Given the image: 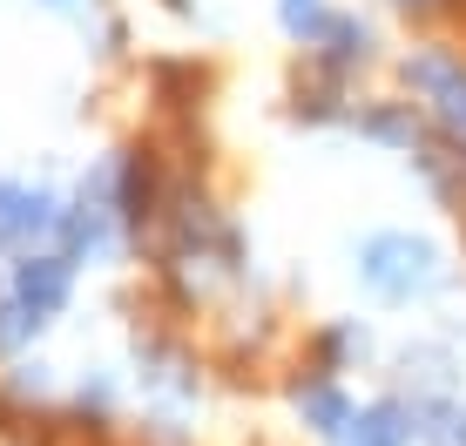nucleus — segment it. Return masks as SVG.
Listing matches in <instances>:
<instances>
[{
    "label": "nucleus",
    "instance_id": "obj_3",
    "mask_svg": "<svg viewBox=\"0 0 466 446\" xmlns=\"http://www.w3.org/2000/svg\"><path fill=\"white\" fill-rule=\"evenodd\" d=\"M47 223H55V197L47 189L0 183V237H27V230H47Z\"/></svg>",
    "mask_w": 466,
    "mask_h": 446
},
{
    "label": "nucleus",
    "instance_id": "obj_5",
    "mask_svg": "<svg viewBox=\"0 0 466 446\" xmlns=\"http://www.w3.org/2000/svg\"><path fill=\"white\" fill-rule=\"evenodd\" d=\"M351 433H359V446H406L412 426H406L399 406H365L359 420H351Z\"/></svg>",
    "mask_w": 466,
    "mask_h": 446
},
{
    "label": "nucleus",
    "instance_id": "obj_8",
    "mask_svg": "<svg viewBox=\"0 0 466 446\" xmlns=\"http://www.w3.org/2000/svg\"><path fill=\"white\" fill-rule=\"evenodd\" d=\"M284 27H291V35H325V14H318V0H284Z\"/></svg>",
    "mask_w": 466,
    "mask_h": 446
},
{
    "label": "nucleus",
    "instance_id": "obj_1",
    "mask_svg": "<svg viewBox=\"0 0 466 446\" xmlns=\"http://www.w3.org/2000/svg\"><path fill=\"white\" fill-rule=\"evenodd\" d=\"M359 278H365V291H379V298H412L432 278V250L412 244V237H372V244L359 250Z\"/></svg>",
    "mask_w": 466,
    "mask_h": 446
},
{
    "label": "nucleus",
    "instance_id": "obj_2",
    "mask_svg": "<svg viewBox=\"0 0 466 446\" xmlns=\"http://www.w3.org/2000/svg\"><path fill=\"white\" fill-rule=\"evenodd\" d=\"M14 291H21L27 311H61V298H68V264L61 258H27L21 270H14Z\"/></svg>",
    "mask_w": 466,
    "mask_h": 446
},
{
    "label": "nucleus",
    "instance_id": "obj_4",
    "mask_svg": "<svg viewBox=\"0 0 466 446\" xmlns=\"http://www.w3.org/2000/svg\"><path fill=\"white\" fill-rule=\"evenodd\" d=\"M406 75L420 88H432V102H440V116L453 122V129H466V75H453L446 61H412Z\"/></svg>",
    "mask_w": 466,
    "mask_h": 446
},
{
    "label": "nucleus",
    "instance_id": "obj_7",
    "mask_svg": "<svg viewBox=\"0 0 466 446\" xmlns=\"http://www.w3.org/2000/svg\"><path fill=\"white\" fill-rule=\"evenodd\" d=\"M426 440H432V446H466V412H453V406H432Z\"/></svg>",
    "mask_w": 466,
    "mask_h": 446
},
{
    "label": "nucleus",
    "instance_id": "obj_6",
    "mask_svg": "<svg viewBox=\"0 0 466 446\" xmlns=\"http://www.w3.org/2000/svg\"><path fill=\"white\" fill-rule=\"evenodd\" d=\"M298 406H304V420H311L318 433H345V426H351V406H345L331 386H311V392H298Z\"/></svg>",
    "mask_w": 466,
    "mask_h": 446
}]
</instances>
